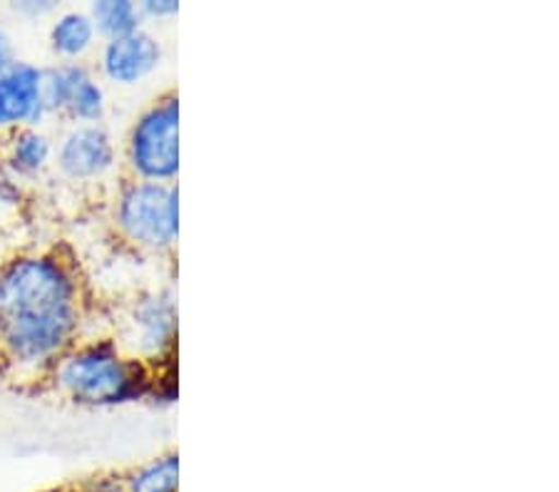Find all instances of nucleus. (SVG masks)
I'll use <instances>...</instances> for the list:
<instances>
[{"instance_id":"nucleus-7","label":"nucleus","mask_w":559,"mask_h":492,"mask_svg":"<svg viewBox=\"0 0 559 492\" xmlns=\"http://www.w3.org/2000/svg\"><path fill=\"white\" fill-rule=\"evenodd\" d=\"M52 169L70 184H103L120 175V147L107 124H68L56 140Z\"/></svg>"},{"instance_id":"nucleus-9","label":"nucleus","mask_w":559,"mask_h":492,"mask_svg":"<svg viewBox=\"0 0 559 492\" xmlns=\"http://www.w3.org/2000/svg\"><path fill=\"white\" fill-rule=\"evenodd\" d=\"M50 120L43 97V68L31 60H13L0 70V134L43 128Z\"/></svg>"},{"instance_id":"nucleus-3","label":"nucleus","mask_w":559,"mask_h":492,"mask_svg":"<svg viewBox=\"0 0 559 492\" xmlns=\"http://www.w3.org/2000/svg\"><path fill=\"white\" fill-rule=\"evenodd\" d=\"M115 239L142 256H173L179 241V187L120 177L107 207Z\"/></svg>"},{"instance_id":"nucleus-1","label":"nucleus","mask_w":559,"mask_h":492,"mask_svg":"<svg viewBox=\"0 0 559 492\" xmlns=\"http://www.w3.org/2000/svg\"><path fill=\"white\" fill-rule=\"evenodd\" d=\"M93 293L62 244L0 259V379L43 388L58 358L90 334Z\"/></svg>"},{"instance_id":"nucleus-14","label":"nucleus","mask_w":559,"mask_h":492,"mask_svg":"<svg viewBox=\"0 0 559 492\" xmlns=\"http://www.w3.org/2000/svg\"><path fill=\"white\" fill-rule=\"evenodd\" d=\"M62 492H124L120 472H100V476L83 478L70 485H62Z\"/></svg>"},{"instance_id":"nucleus-2","label":"nucleus","mask_w":559,"mask_h":492,"mask_svg":"<svg viewBox=\"0 0 559 492\" xmlns=\"http://www.w3.org/2000/svg\"><path fill=\"white\" fill-rule=\"evenodd\" d=\"M155 369L132 358L107 331H90L52 365L43 388L78 408H120L147 400Z\"/></svg>"},{"instance_id":"nucleus-10","label":"nucleus","mask_w":559,"mask_h":492,"mask_svg":"<svg viewBox=\"0 0 559 492\" xmlns=\"http://www.w3.org/2000/svg\"><path fill=\"white\" fill-rule=\"evenodd\" d=\"M52 159H56V140L43 128H28L3 134L0 167L15 182H35V179L48 175L52 169Z\"/></svg>"},{"instance_id":"nucleus-15","label":"nucleus","mask_w":559,"mask_h":492,"mask_svg":"<svg viewBox=\"0 0 559 492\" xmlns=\"http://www.w3.org/2000/svg\"><path fill=\"white\" fill-rule=\"evenodd\" d=\"M140 5V13L144 17V25L147 21L152 23H162V21H173V17L179 15L182 11V5H179V0H142Z\"/></svg>"},{"instance_id":"nucleus-8","label":"nucleus","mask_w":559,"mask_h":492,"mask_svg":"<svg viewBox=\"0 0 559 492\" xmlns=\"http://www.w3.org/2000/svg\"><path fill=\"white\" fill-rule=\"evenodd\" d=\"M165 62V43L150 28H140L115 40H103L97 48L95 73L115 87H138L150 80Z\"/></svg>"},{"instance_id":"nucleus-18","label":"nucleus","mask_w":559,"mask_h":492,"mask_svg":"<svg viewBox=\"0 0 559 492\" xmlns=\"http://www.w3.org/2000/svg\"><path fill=\"white\" fill-rule=\"evenodd\" d=\"M35 492H62V485L60 488H40V490H35Z\"/></svg>"},{"instance_id":"nucleus-4","label":"nucleus","mask_w":559,"mask_h":492,"mask_svg":"<svg viewBox=\"0 0 559 492\" xmlns=\"http://www.w3.org/2000/svg\"><path fill=\"white\" fill-rule=\"evenodd\" d=\"M117 344L150 369L175 363L179 338V301L173 284L147 286L117 303L112 326Z\"/></svg>"},{"instance_id":"nucleus-6","label":"nucleus","mask_w":559,"mask_h":492,"mask_svg":"<svg viewBox=\"0 0 559 492\" xmlns=\"http://www.w3.org/2000/svg\"><path fill=\"white\" fill-rule=\"evenodd\" d=\"M43 97L50 118L68 124H103L107 89L90 62H52L43 68Z\"/></svg>"},{"instance_id":"nucleus-16","label":"nucleus","mask_w":559,"mask_h":492,"mask_svg":"<svg viewBox=\"0 0 559 492\" xmlns=\"http://www.w3.org/2000/svg\"><path fill=\"white\" fill-rule=\"evenodd\" d=\"M11 11L25 17V21H40V17L56 15L60 11V3H56V0H21V3L11 5Z\"/></svg>"},{"instance_id":"nucleus-12","label":"nucleus","mask_w":559,"mask_h":492,"mask_svg":"<svg viewBox=\"0 0 559 492\" xmlns=\"http://www.w3.org/2000/svg\"><path fill=\"white\" fill-rule=\"evenodd\" d=\"M124 492H179V453L152 455L134 468L120 472Z\"/></svg>"},{"instance_id":"nucleus-13","label":"nucleus","mask_w":559,"mask_h":492,"mask_svg":"<svg viewBox=\"0 0 559 492\" xmlns=\"http://www.w3.org/2000/svg\"><path fill=\"white\" fill-rule=\"evenodd\" d=\"M87 13L93 17L100 43L147 28L140 13V5L132 3V0H95V3L87 5Z\"/></svg>"},{"instance_id":"nucleus-11","label":"nucleus","mask_w":559,"mask_h":492,"mask_svg":"<svg viewBox=\"0 0 559 492\" xmlns=\"http://www.w3.org/2000/svg\"><path fill=\"white\" fill-rule=\"evenodd\" d=\"M48 48L58 62H87V58L100 48L93 17L87 8H60L50 17Z\"/></svg>"},{"instance_id":"nucleus-17","label":"nucleus","mask_w":559,"mask_h":492,"mask_svg":"<svg viewBox=\"0 0 559 492\" xmlns=\"http://www.w3.org/2000/svg\"><path fill=\"white\" fill-rule=\"evenodd\" d=\"M13 60H17L15 56V43L11 38V33H8L3 25H0V70L11 65Z\"/></svg>"},{"instance_id":"nucleus-5","label":"nucleus","mask_w":559,"mask_h":492,"mask_svg":"<svg viewBox=\"0 0 559 492\" xmlns=\"http://www.w3.org/2000/svg\"><path fill=\"white\" fill-rule=\"evenodd\" d=\"M179 152V93L165 89L132 118L120 147V172L142 182L177 184Z\"/></svg>"}]
</instances>
